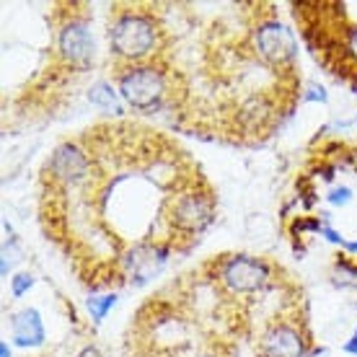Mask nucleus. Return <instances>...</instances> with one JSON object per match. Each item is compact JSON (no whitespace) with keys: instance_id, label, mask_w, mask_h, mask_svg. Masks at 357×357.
Wrapping results in <instances>:
<instances>
[{"instance_id":"nucleus-16","label":"nucleus","mask_w":357,"mask_h":357,"mask_svg":"<svg viewBox=\"0 0 357 357\" xmlns=\"http://www.w3.org/2000/svg\"><path fill=\"white\" fill-rule=\"evenodd\" d=\"M344 352H347V355H355L357 357V329L352 331V337L344 342Z\"/></svg>"},{"instance_id":"nucleus-8","label":"nucleus","mask_w":357,"mask_h":357,"mask_svg":"<svg viewBox=\"0 0 357 357\" xmlns=\"http://www.w3.org/2000/svg\"><path fill=\"white\" fill-rule=\"evenodd\" d=\"M311 334L295 316L272 319L257 342V357H308Z\"/></svg>"},{"instance_id":"nucleus-18","label":"nucleus","mask_w":357,"mask_h":357,"mask_svg":"<svg viewBox=\"0 0 357 357\" xmlns=\"http://www.w3.org/2000/svg\"><path fill=\"white\" fill-rule=\"evenodd\" d=\"M0 357H10V347H8V342H0Z\"/></svg>"},{"instance_id":"nucleus-20","label":"nucleus","mask_w":357,"mask_h":357,"mask_svg":"<svg viewBox=\"0 0 357 357\" xmlns=\"http://www.w3.org/2000/svg\"><path fill=\"white\" fill-rule=\"evenodd\" d=\"M355 125H357V114H355Z\"/></svg>"},{"instance_id":"nucleus-15","label":"nucleus","mask_w":357,"mask_h":357,"mask_svg":"<svg viewBox=\"0 0 357 357\" xmlns=\"http://www.w3.org/2000/svg\"><path fill=\"white\" fill-rule=\"evenodd\" d=\"M303 98L305 101H321V104H326V91L321 89V86H316V83H311L308 86V93H303Z\"/></svg>"},{"instance_id":"nucleus-17","label":"nucleus","mask_w":357,"mask_h":357,"mask_svg":"<svg viewBox=\"0 0 357 357\" xmlns=\"http://www.w3.org/2000/svg\"><path fill=\"white\" fill-rule=\"evenodd\" d=\"M78 357H107L104 352L98 347H93V344H89V347H83L81 352H78Z\"/></svg>"},{"instance_id":"nucleus-9","label":"nucleus","mask_w":357,"mask_h":357,"mask_svg":"<svg viewBox=\"0 0 357 357\" xmlns=\"http://www.w3.org/2000/svg\"><path fill=\"white\" fill-rule=\"evenodd\" d=\"M10 331H13V342L24 349L42 347L47 340L45 321H42V313L36 311V308H21V311L13 313Z\"/></svg>"},{"instance_id":"nucleus-5","label":"nucleus","mask_w":357,"mask_h":357,"mask_svg":"<svg viewBox=\"0 0 357 357\" xmlns=\"http://www.w3.org/2000/svg\"><path fill=\"white\" fill-rule=\"evenodd\" d=\"M210 280L231 298H257L277 287V269L261 257L251 254H225L210 264Z\"/></svg>"},{"instance_id":"nucleus-6","label":"nucleus","mask_w":357,"mask_h":357,"mask_svg":"<svg viewBox=\"0 0 357 357\" xmlns=\"http://www.w3.org/2000/svg\"><path fill=\"white\" fill-rule=\"evenodd\" d=\"M254 52L261 63H267L269 68L277 70H293V63L298 57V39L290 26H285L282 21H277L275 16L261 18L254 26V36H251Z\"/></svg>"},{"instance_id":"nucleus-19","label":"nucleus","mask_w":357,"mask_h":357,"mask_svg":"<svg viewBox=\"0 0 357 357\" xmlns=\"http://www.w3.org/2000/svg\"><path fill=\"white\" fill-rule=\"evenodd\" d=\"M192 357H220V355H215V352H210V349H199V352H195Z\"/></svg>"},{"instance_id":"nucleus-2","label":"nucleus","mask_w":357,"mask_h":357,"mask_svg":"<svg viewBox=\"0 0 357 357\" xmlns=\"http://www.w3.org/2000/svg\"><path fill=\"white\" fill-rule=\"evenodd\" d=\"M166 47V29L148 8H116L109 21V52L127 65L155 63Z\"/></svg>"},{"instance_id":"nucleus-14","label":"nucleus","mask_w":357,"mask_h":357,"mask_svg":"<svg viewBox=\"0 0 357 357\" xmlns=\"http://www.w3.org/2000/svg\"><path fill=\"white\" fill-rule=\"evenodd\" d=\"M16 236H8V241L3 243V264H0V275L8 277V272L16 264Z\"/></svg>"},{"instance_id":"nucleus-12","label":"nucleus","mask_w":357,"mask_h":357,"mask_svg":"<svg viewBox=\"0 0 357 357\" xmlns=\"http://www.w3.org/2000/svg\"><path fill=\"white\" fill-rule=\"evenodd\" d=\"M34 287V275L31 272H18V275L10 277V295L13 298H24Z\"/></svg>"},{"instance_id":"nucleus-13","label":"nucleus","mask_w":357,"mask_h":357,"mask_svg":"<svg viewBox=\"0 0 357 357\" xmlns=\"http://www.w3.org/2000/svg\"><path fill=\"white\" fill-rule=\"evenodd\" d=\"M352 199H355V195H352V189H349L347 184H340V187L329 189V195H326V202H329L331 207H340V210H344Z\"/></svg>"},{"instance_id":"nucleus-10","label":"nucleus","mask_w":357,"mask_h":357,"mask_svg":"<svg viewBox=\"0 0 357 357\" xmlns=\"http://www.w3.org/2000/svg\"><path fill=\"white\" fill-rule=\"evenodd\" d=\"M89 101L96 109L107 112V114H122L125 112V101L119 96L116 86H112V81H96L89 91Z\"/></svg>"},{"instance_id":"nucleus-11","label":"nucleus","mask_w":357,"mask_h":357,"mask_svg":"<svg viewBox=\"0 0 357 357\" xmlns=\"http://www.w3.org/2000/svg\"><path fill=\"white\" fill-rule=\"evenodd\" d=\"M116 305V293L114 290H109V293H101V295H89V301H86V308H89L91 319L96 324H101L107 319V313L112 311Z\"/></svg>"},{"instance_id":"nucleus-3","label":"nucleus","mask_w":357,"mask_h":357,"mask_svg":"<svg viewBox=\"0 0 357 357\" xmlns=\"http://www.w3.org/2000/svg\"><path fill=\"white\" fill-rule=\"evenodd\" d=\"M215 223V192L205 176L181 189L169 207V225L176 249L187 251Z\"/></svg>"},{"instance_id":"nucleus-1","label":"nucleus","mask_w":357,"mask_h":357,"mask_svg":"<svg viewBox=\"0 0 357 357\" xmlns=\"http://www.w3.org/2000/svg\"><path fill=\"white\" fill-rule=\"evenodd\" d=\"M293 16L313 60L357 93V18L347 3H295Z\"/></svg>"},{"instance_id":"nucleus-4","label":"nucleus","mask_w":357,"mask_h":357,"mask_svg":"<svg viewBox=\"0 0 357 357\" xmlns=\"http://www.w3.org/2000/svg\"><path fill=\"white\" fill-rule=\"evenodd\" d=\"M116 91L125 101V107L140 114H155L166 104L174 101L171 73L161 63L127 65L116 68Z\"/></svg>"},{"instance_id":"nucleus-7","label":"nucleus","mask_w":357,"mask_h":357,"mask_svg":"<svg viewBox=\"0 0 357 357\" xmlns=\"http://www.w3.org/2000/svg\"><path fill=\"white\" fill-rule=\"evenodd\" d=\"M54 45H57V57L63 60V65L75 73L89 70L96 60V39L91 34L89 18L83 13H70L57 26Z\"/></svg>"}]
</instances>
